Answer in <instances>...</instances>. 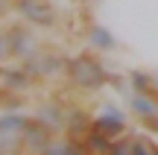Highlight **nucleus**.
<instances>
[{
	"label": "nucleus",
	"instance_id": "nucleus-9",
	"mask_svg": "<svg viewBox=\"0 0 158 155\" xmlns=\"http://www.w3.org/2000/svg\"><path fill=\"white\" fill-rule=\"evenodd\" d=\"M91 123H94V114H91L88 108L70 105L68 117H64V135H70V138H85L88 129H91Z\"/></svg>",
	"mask_w": 158,
	"mask_h": 155
},
{
	"label": "nucleus",
	"instance_id": "nucleus-24",
	"mask_svg": "<svg viewBox=\"0 0 158 155\" xmlns=\"http://www.w3.org/2000/svg\"><path fill=\"white\" fill-rule=\"evenodd\" d=\"M12 3H18V0H12Z\"/></svg>",
	"mask_w": 158,
	"mask_h": 155
},
{
	"label": "nucleus",
	"instance_id": "nucleus-3",
	"mask_svg": "<svg viewBox=\"0 0 158 155\" xmlns=\"http://www.w3.org/2000/svg\"><path fill=\"white\" fill-rule=\"evenodd\" d=\"M6 35H9V53H12V62H27L32 59L35 53L41 50V41L35 35V27H29L27 21L15 18V21L6 23Z\"/></svg>",
	"mask_w": 158,
	"mask_h": 155
},
{
	"label": "nucleus",
	"instance_id": "nucleus-5",
	"mask_svg": "<svg viewBox=\"0 0 158 155\" xmlns=\"http://www.w3.org/2000/svg\"><path fill=\"white\" fill-rule=\"evenodd\" d=\"M56 138H59V132L50 129L44 120H38L35 114H29L27 126L21 129V141H23V152L27 155H38L41 149H47Z\"/></svg>",
	"mask_w": 158,
	"mask_h": 155
},
{
	"label": "nucleus",
	"instance_id": "nucleus-11",
	"mask_svg": "<svg viewBox=\"0 0 158 155\" xmlns=\"http://www.w3.org/2000/svg\"><path fill=\"white\" fill-rule=\"evenodd\" d=\"M129 111L138 120H149V117L158 114V97H149V94H129Z\"/></svg>",
	"mask_w": 158,
	"mask_h": 155
},
{
	"label": "nucleus",
	"instance_id": "nucleus-20",
	"mask_svg": "<svg viewBox=\"0 0 158 155\" xmlns=\"http://www.w3.org/2000/svg\"><path fill=\"white\" fill-rule=\"evenodd\" d=\"M6 62H12V53H9V35H6V23L0 27V67Z\"/></svg>",
	"mask_w": 158,
	"mask_h": 155
},
{
	"label": "nucleus",
	"instance_id": "nucleus-18",
	"mask_svg": "<svg viewBox=\"0 0 158 155\" xmlns=\"http://www.w3.org/2000/svg\"><path fill=\"white\" fill-rule=\"evenodd\" d=\"M38 155H70V138L62 132V135H59V138L53 141L50 146H47V149H41Z\"/></svg>",
	"mask_w": 158,
	"mask_h": 155
},
{
	"label": "nucleus",
	"instance_id": "nucleus-2",
	"mask_svg": "<svg viewBox=\"0 0 158 155\" xmlns=\"http://www.w3.org/2000/svg\"><path fill=\"white\" fill-rule=\"evenodd\" d=\"M64 62H68V56L59 53L56 47H41L32 59H27V62H21V64L27 67V73L35 79V85H44L47 79L64 76Z\"/></svg>",
	"mask_w": 158,
	"mask_h": 155
},
{
	"label": "nucleus",
	"instance_id": "nucleus-13",
	"mask_svg": "<svg viewBox=\"0 0 158 155\" xmlns=\"http://www.w3.org/2000/svg\"><path fill=\"white\" fill-rule=\"evenodd\" d=\"M27 120H29L27 111H0V132L3 135H21Z\"/></svg>",
	"mask_w": 158,
	"mask_h": 155
},
{
	"label": "nucleus",
	"instance_id": "nucleus-15",
	"mask_svg": "<svg viewBox=\"0 0 158 155\" xmlns=\"http://www.w3.org/2000/svg\"><path fill=\"white\" fill-rule=\"evenodd\" d=\"M23 108H27V97L23 94L0 88V111H23Z\"/></svg>",
	"mask_w": 158,
	"mask_h": 155
},
{
	"label": "nucleus",
	"instance_id": "nucleus-25",
	"mask_svg": "<svg viewBox=\"0 0 158 155\" xmlns=\"http://www.w3.org/2000/svg\"><path fill=\"white\" fill-rule=\"evenodd\" d=\"M0 155H6V152H0Z\"/></svg>",
	"mask_w": 158,
	"mask_h": 155
},
{
	"label": "nucleus",
	"instance_id": "nucleus-14",
	"mask_svg": "<svg viewBox=\"0 0 158 155\" xmlns=\"http://www.w3.org/2000/svg\"><path fill=\"white\" fill-rule=\"evenodd\" d=\"M111 141H114V138H108V135L97 132V129H88V135H85V144H88L91 155H106L108 146H111Z\"/></svg>",
	"mask_w": 158,
	"mask_h": 155
},
{
	"label": "nucleus",
	"instance_id": "nucleus-19",
	"mask_svg": "<svg viewBox=\"0 0 158 155\" xmlns=\"http://www.w3.org/2000/svg\"><path fill=\"white\" fill-rule=\"evenodd\" d=\"M132 155H152L149 135H135V141H132Z\"/></svg>",
	"mask_w": 158,
	"mask_h": 155
},
{
	"label": "nucleus",
	"instance_id": "nucleus-16",
	"mask_svg": "<svg viewBox=\"0 0 158 155\" xmlns=\"http://www.w3.org/2000/svg\"><path fill=\"white\" fill-rule=\"evenodd\" d=\"M0 152H6V155H27L23 152L21 135H3L0 132Z\"/></svg>",
	"mask_w": 158,
	"mask_h": 155
},
{
	"label": "nucleus",
	"instance_id": "nucleus-17",
	"mask_svg": "<svg viewBox=\"0 0 158 155\" xmlns=\"http://www.w3.org/2000/svg\"><path fill=\"white\" fill-rule=\"evenodd\" d=\"M132 141H135V132H126L120 138H114L106 155H132Z\"/></svg>",
	"mask_w": 158,
	"mask_h": 155
},
{
	"label": "nucleus",
	"instance_id": "nucleus-23",
	"mask_svg": "<svg viewBox=\"0 0 158 155\" xmlns=\"http://www.w3.org/2000/svg\"><path fill=\"white\" fill-rule=\"evenodd\" d=\"M152 76H155V97H158V70H152Z\"/></svg>",
	"mask_w": 158,
	"mask_h": 155
},
{
	"label": "nucleus",
	"instance_id": "nucleus-7",
	"mask_svg": "<svg viewBox=\"0 0 158 155\" xmlns=\"http://www.w3.org/2000/svg\"><path fill=\"white\" fill-rule=\"evenodd\" d=\"M85 41H88V50L100 53V56L102 53H117L120 50L114 32L108 27H102V23H97V21H91L88 27H85Z\"/></svg>",
	"mask_w": 158,
	"mask_h": 155
},
{
	"label": "nucleus",
	"instance_id": "nucleus-22",
	"mask_svg": "<svg viewBox=\"0 0 158 155\" xmlns=\"http://www.w3.org/2000/svg\"><path fill=\"white\" fill-rule=\"evenodd\" d=\"M9 12H15V3H12V0H0V21H3Z\"/></svg>",
	"mask_w": 158,
	"mask_h": 155
},
{
	"label": "nucleus",
	"instance_id": "nucleus-8",
	"mask_svg": "<svg viewBox=\"0 0 158 155\" xmlns=\"http://www.w3.org/2000/svg\"><path fill=\"white\" fill-rule=\"evenodd\" d=\"M91 129L108 135V138H120V135H126V117H123V111H117L114 105H106L102 114H94Z\"/></svg>",
	"mask_w": 158,
	"mask_h": 155
},
{
	"label": "nucleus",
	"instance_id": "nucleus-21",
	"mask_svg": "<svg viewBox=\"0 0 158 155\" xmlns=\"http://www.w3.org/2000/svg\"><path fill=\"white\" fill-rule=\"evenodd\" d=\"M141 126H143V132H147V135L158 138V114H155V117H149V120H143Z\"/></svg>",
	"mask_w": 158,
	"mask_h": 155
},
{
	"label": "nucleus",
	"instance_id": "nucleus-12",
	"mask_svg": "<svg viewBox=\"0 0 158 155\" xmlns=\"http://www.w3.org/2000/svg\"><path fill=\"white\" fill-rule=\"evenodd\" d=\"M126 76H129V91L132 94H149V97H155V76H152V70L132 67Z\"/></svg>",
	"mask_w": 158,
	"mask_h": 155
},
{
	"label": "nucleus",
	"instance_id": "nucleus-10",
	"mask_svg": "<svg viewBox=\"0 0 158 155\" xmlns=\"http://www.w3.org/2000/svg\"><path fill=\"white\" fill-rule=\"evenodd\" d=\"M35 117L44 120L50 129H56V132L62 135V132H64V117H68V108H64L59 100H44V103L35 108Z\"/></svg>",
	"mask_w": 158,
	"mask_h": 155
},
{
	"label": "nucleus",
	"instance_id": "nucleus-1",
	"mask_svg": "<svg viewBox=\"0 0 158 155\" xmlns=\"http://www.w3.org/2000/svg\"><path fill=\"white\" fill-rule=\"evenodd\" d=\"M108 73L111 70L102 64L100 53H94V50H82L76 56H68V62H64L68 85L82 94H97L102 88H108Z\"/></svg>",
	"mask_w": 158,
	"mask_h": 155
},
{
	"label": "nucleus",
	"instance_id": "nucleus-6",
	"mask_svg": "<svg viewBox=\"0 0 158 155\" xmlns=\"http://www.w3.org/2000/svg\"><path fill=\"white\" fill-rule=\"evenodd\" d=\"M0 88L27 97V94L32 91V88H38V85H35V79L27 73V67H23L21 62H6L3 67H0Z\"/></svg>",
	"mask_w": 158,
	"mask_h": 155
},
{
	"label": "nucleus",
	"instance_id": "nucleus-4",
	"mask_svg": "<svg viewBox=\"0 0 158 155\" xmlns=\"http://www.w3.org/2000/svg\"><path fill=\"white\" fill-rule=\"evenodd\" d=\"M15 15L35 29H56L59 27V9L53 0H18Z\"/></svg>",
	"mask_w": 158,
	"mask_h": 155
}]
</instances>
